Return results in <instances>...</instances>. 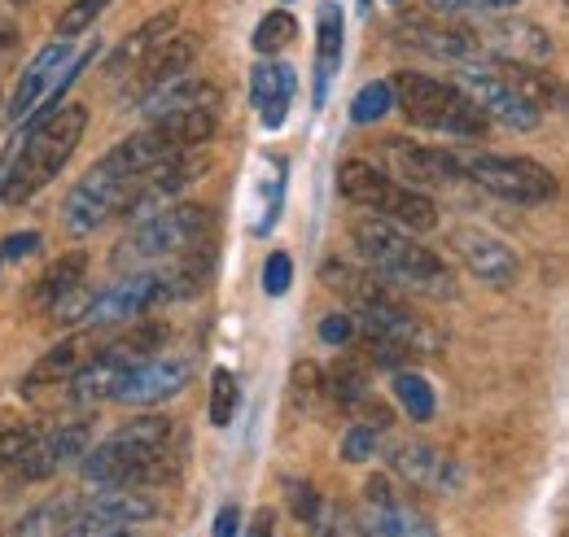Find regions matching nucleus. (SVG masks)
<instances>
[{
  "label": "nucleus",
  "instance_id": "cd10ccee",
  "mask_svg": "<svg viewBox=\"0 0 569 537\" xmlns=\"http://www.w3.org/2000/svg\"><path fill=\"white\" fill-rule=\"evenodd\" d=\"M149 128H158L180 153H189V149L207 144V140L214 135V110H184V114L158 119V123H149Z\"/></svg>",
  "mask_w": 569,
  "mask_h": 537
},
{
  "label": "nucleus",
  "instance_id": "a19ab883",
  "mask_svg": "<svg viewBox=\"0 0 569 537\" xmlns=\"http://www.w3.org/2000/svg\"><path fill=\"white\" fill-rule=\"evenodd\" d=\"M372 455H377V433L372 428H351L342 437V459L347 464H368Z\"/></svg>",
  "mask_w": 569,
  "mask_h": 537
},
{
  "label": "nucleus",
  "instance_id": "72a5a7b5",
  "mask_svg": "<svg viewBox=\"0 0 569 537\" xmlns=\"http://www.w3.org/2000/svg\"><path fill=\"white\" fill-rule=\"evenodd\" d=\"M329 389H333V398L347 406H359L368 403V372H363V363H338L333 372H329Z\"/></svg>",
  "mask_w": 569,
  "mask_h": 537
},
{
  "label": "nucleus",
  "instance_id": "a18cd8bd",
  "mask_svg": "<svg viewBox=\"0 0 569 537\" xmlns=\"http://www.w3.org/2000/svg\"><path fill=\"white\" fill-rule=\"evenodd\" d=\"M246 537H277V511H272V507L254 511V520H250V529H246Z\"/></svg>",
  "mask_w": 569,
  "mask_h": 537
},
{
  "label": "nucleus",
  "instance_id": "4c0bfd02",
  "mask_svg": "<svg viewBox=\"0 0 569 537\" xmlns=\"http://www.w3.org/2000/svg\"><path fill=\"white\" fill-rule=\"evenodd\" d=\"M36 442V428L31 424H13V428H0V472H9L22 455L27 446Z\"/></svg>",
  "mask_w": 569,
  "mask_h": 537
},
{
  "label": "nucleus",
  "instance_id": "ddd939ff",
  "mask_svg": "<svg viewBox=\"0 0 569 537\" xmlns=\"http://www.w3.org/2000/svg\"><path fill=\"white\" fill-rule=\"evenodd\" d=\"M189 381H193V367H189L184 358H141V363H132V367L119 376L110 403L158 406V403H167V398H176V394H184Z\"/></svg>",
  "mask_w": 569,
  "mask_h": 537
},
{
  "label": "nucleus",
  "instance_id": "7ed1b4c3",
  "mask_svg": "<svg viewBox=\"0 0 569 537\" xmlns=\"http://www.w3.org/2000/svg\"><path fill=\"white\" fill-rule=\"evenodd\" d=\"M171 450V419L167 415H141L110 433L101 446L83 450L79 472L88 485H149L162 476V459Z\"/></svg>",
  "mask_w": 569,
  "mask_h": 537
},
{
  "label": "nucleus",
  "instance_id": "8fccbe9b",
  "mask_svg": "<svg viewBox=\"0 0 569 537\" xmlns=\"http://www.w3.org/2000/svg\"><path fill=\"white\" fill-rule=\"evenodd\" d=\"M13 4H27V0H13Z\"/></svg>",
  "mask_w": 569,
  "mask_h": 537
},
{
  "label": "nucleus",
  "instance_id": "f8f14e48",
  "mask_svg": "<svg viewBox=\"0 0 569 537\" xmlns=\"http://www.w3.org/2000/svg\"><path fill=\"white\" fill-rule=\"evenodd\" d=\"M460 92L482 110V119H496V123L512 128V132H535V128L543 123V114H539L499 70L465 62V70H460Z\"/></svg>",
  "mask_w": 569,
  "mask_h": 537
},
{
  "label": "nucleus",
  "instance_id": "58836bf2",
  "mask_svg": "<svg viewBox=\"0 0 569 537\" xmlns=\"http://www.w3.org/2000/svg\"><path fill=\"white\" fill-rule=\"evenodd\" d=\"M289 280H293V263H289V254H268V263H263V293L268 297H281L289 293Z\"/></svg>",
  "mask_w": 569,
  "mask_h": 537
},
{
  "label": "nucleus",
  "instance_id": "dca6fc26",
  "mask_svg": "<svg viewBox=\"0 0 569 537\" xmlns=\"http://www.w3.org/2000/svg\"><path fill=\"white\" fill-rule=\"evenodd\" d=\"M451 245H456V254L465 259V267L473 271L482 284H491V288H512L517 284L521 263H517V254L499 236L482 232V227H456L451 232Z\"/></svg>",
  "mask_w": 569,
  "mask_h": 537
},
{
  "label": "nucleus",
  "instance_id": "4468645a",
  "mask_svg": "<svg viewBox=\"0 0 569 537\" xmlns=\"http://www.w3.org/2000/svg\"><path fill=\"white\" fill-rule=\"evenodd\" d=\"M88 442H92V424H88V419L62 424V428H53L49 437H36V442L27 446V455L13 464V472H18L22 480H49V476H58L62 468H71L74 459H83Z\"/></svg>",
  "mask_w": 569,
  "mask_h": 537
},
{
  "label": "nucleus",
  "instance_id": "412c9836",
  "mask_svg": "<svg viewBox=\"0 0 569 537\" xmlns=\"http://www.w3.org/2000/svg\"><path fill=\"white\" fill-rule=\"evenodd\" d=\"M97 354V345H92V328H83V333L67 336V341H58L27 376H22V394H40L44 385H67L74 372L88 363Z\"/></svg>",
  "mask_w": 569,
  "mask_h": 537
},
{
  "label": "nucleus",
  "instance_id": "de8ad7c7",
  "mask_svg": "<svg viewBox=\"0 0 569 537\" xmlns=\"http://www.w3.org/2000/svg\"><path fill=\"white\" fill-rule=\"evenodd\" d=\"M517 4H521V0H478V9H491V13H496V9H517Z\"/></svg>",
  "mask_w": 569,
  "mask_h": 537
},
{
  "label": "nucleus",
  "instance_id": "37998d69",
  "mask_svg": "<svg viewBox=\"0 0 569 537\" xmlns=\"http://www.w3.org/2000/svg\"><path fill=\"white\" fill-rule=\"evenodd\" d=\"M40 250V232H13L0 241V267L4 263H18V259H31Z\"/></svg>",
  "mask_w": 569,
  "mask_h": 537
},
{
  "label": "nucleus",
  "instance_id": "f257e3e1",
  "mask_svg": "<svg viewBox=\"0 0 569 537\" xmlns=\"http://www.w3.org/2000/svg\"><path fill=\"white\" fill-rule=\"evenodd\" d=\"M88 110L83 105H58L53 114H31L27 132L18 135L22 144L9 149L0 166V202L22 205L31 202L44 184L58 180V171L71 162V153L83 140Z\"/></svg>",
  "mask_w": 569,
  "mask_h": 537
},
{
  "label": "nucleus",
  "instance_id": "a211bd4d",
  "mask_svg": "<svg viewBox=\"0 0 569 537\" xmlns=\"http://www.w3.org/2000/svg\"><path fill=\"white\" fill-rule=\"evenodd\" d=\"M390 162L403 175L408 189H447L460 180V158L447 149H426V144H390Z\"/></svg>",
  "mask_w": 569,
  "mask_h": 537
},
{
  "label": "nucleus",
  "instance_id": "473e14b6",
  "mask_svg": "<svg viewBox=\"0 0 569 537\" xmlns=\"http://www.w3.org/2000/svg\"><path fill=\"white\" fill-rule=\"evenodd\" d=\"M311 537H372L363 529V520H356L347 507H338V503H320V511L311 516Z\"/></svg>",
  "mask_w": 569,
  "mask_h": 537
},
{
  "label": "nucleus",
  "instance_id": "20e7f679",
  "mask_svg": "<svg viewBox=\"0 0 569 537\" xmlns=\"http://www.w3.org/2000/svg\"><path fill=\"white\" fill-rule=\"evenodd\" d=\"M214 241V214L211 205H167L144 214L141 223L123 236L114 263L119 267H162L184 254L211 250Z\"/></svg>",
  "mask_w": 569,
  "mask_h": 537
},
{
  "label": "nucleus",
  "instance_id": "5701e85b",
  "mask_svg": "<svg viewBox=\"0 0 569 537\" xmlns=\"http://www.w3.org/2000/svg\"><path fill=\"white\" fill-rule=\"evenodd\" d=\"M293 67L284 62H259L250 70V101L259 105V119L263 128H281L284 123V105L293 97Z\"/></svg>",
  "mask_w": 569,
  "mask_h": 537
},
{
  "label": "nucleus",
  "instance_id": "6ab92c4d",
  "mask_svg": "<svg viewBox=\"0 0 569 537\" xmlns=\"http://www.w3.org/2000/svg\"><path fill=\"white\" fill-rule=\"evenodd\" d=\"M141 110L149 123L158 119H171V114H184V110H219V88L211 79H198V74H180L153 92L141 97Z\"/></svg>",
  "mask_w": 569,
  "mask_h": 537
},
{
  "label": "nucleus",
  "instance_id": "e433bc0d",
  "mask_svg": "<svg viewBox=\"0 0 569 537\" xmlns=\"http://www.w3.org/2000/svg\"><path fill=\"white\" fill-rule=\"evenodd\" d=\"M106 9V0H71L67 9H62V18H58V36L67 40V36H83L92 22H97V13Z\"/></svg>",
  "mask_w": 569,
  "mask_h": 537
},
{
  "label": "nucleus",
  "instance_id": "f03ea898",
  "mask_svg": "<svg viewBox=\"0 0 569 537\" xmlns=\"http://www.w3.org/2000/svg\"><path fill=\"white\" fill-rule=\"evenodd\" d=\"M351 241H356L359 259L372 267V275H381V284H395L421 297H456L451 267L433 250H426L412 232L395 227L390 219L363 214L351 223Z\"/></svg>",
  "mask_w": 569,
  "mask_h": 537
},
{
  "label": "nucleus",
  "instance_id": "9b49d317",
  "mask_svg": "<svg viewBox=\"0 0 569 537\" xmlns=\"http://www.w3.org/2000/svg\"><path fill=\"white\" fill-rule=\"evenodd\" d=\"M363 529L372 537H442L426 511L390 480V476H368L363 480Z\"/></svg>",
  "mask_w": 569,
  "mask_h": 537
},
{
  "label": "nucleus",
  "instance_id": "39448f33",
  "mask_svg": "<svg viewBox=\"0 0 569 537\" xmlns=\"http://www.w3.org/2000/svg\"><path fill=\"white\" fill-rule=\"evenodd\" d=\"M390 92H395V110H403V119H408L412 128L469 135V140L487 132L482 110H478L456 83L429 79V74H417V70H399V74L390 79Z\"/></svg>",
  "mask_w": 569,
  "mask_h": 537
},
{
  "label": "nucleus",
  "instance_id": "7c9ffc66",
  "mask_svg": "<svg viewBox=\"0 0 569 537\" xmlns=\"http://www.w3.org/2000/svg\"><path fill=\"white\" fill-rule=\"evenodd\" d=\"M390 110H395V92H390V79H372V83H363V88H359L356 101H351V123H359V128H368V123H381Z\"/></svg>",
  "mask_w": 569,
  "mask_h": 537
},
{
  "label": "nucleus",
  "instance_id": "b1692460",
  "mask_svg": "<svg viewBox=\"0 0 569 537\" xmlns=\"http://www.w3.org/2000/svg\"><path fill=\"white\" fill-rule=\"evenodd\" d=\"M338 62H342V9L325 0L316 13V105L329 101V79Z\"/></svg>",
  "mask_w": 569,
  "mask_h": 537
},
{
  "label": "nucleus",
  "instance_id": "c9c22d12",
  "mask_svg": "<svg viewBox=\"0 0 569 537\" xmlns=\"http://www.w3.org/2000/svg\"><path fill=\"white\" fill-rule=\"evenodd\" d=\"M293 36H298V22H293V13H284V9H272V13H268L259 27H254V49L272 58V53H281L284 44L293 40Z\"/></svg>",
  "mask_w": 569,
  "mask_h": 537
},
{
  "label": "nucleus",
  "instance_id": "49530a36",
  "mask_svg": "<svg viewBox=\"0 0 569 537\" xmlns=\"http://www.w3.org/2000/svg\"><path fill=\"white\" fill-rule=\"evenodd\" d=\"M429 9H438V13H465V9H478V0H429Z\"/></svg>",
  "mask_w": 569,
  "mask_h": 537
},
{
  "label": "nucleus",
  "instance_id": "1a4fd4ad",
  "mask_svg": "<svg viewBox=\"0 0 569 537\" xmlns=\"http://www.w3.org/2000/svg\"><path fill=\"white\" fill-rule=\"evenodd\" d=\"M158 516V503L137 485H101L88 503L71 507L67 534L62 537H114L128 525H141Z\"/></svg>",
  "mask_w": 569,
  "mask_h": 537
},
{
  "label": "nucleus",
  "instance_id": "c03bdc74",
  "mask_svg": "<svg viewBox=\"0 0 569 537\" xmlns=\"http://www.w3.org/2000/svg\"><path fill=\"white\" fill-rule=\"evenodd\" d=\"M237 534H241V507L228 503V507H219V516H214V537H237Z\"/></svg>",
  "mask_w": 569,
  "mask_h": 537
},
{
  "label": "nucleus",
  "instance_id": "bb28decb",
  "mask_svg": "<svg viewBox=\"0 0 569 537\" xmlns=\"http://www.w3.org/2000/svg\"><path fill=\"white\" fill-rule=\"evenodd\" d=\"M176 31V9H167V13H158V18H149L144 27H137L123 44H119V53H114V62H110V70H123V67H141L144 58L167 40Z\"/></svg>",
  "mask_w": 569,
  "mask_h": 537
},
{
  "label": "nucleus",
  "instance_id": "6e6552de",
  "mask_svg": "<svg viewBox=\"0 0 569 537\" xmlns=\"http://www.w3.org/2000/svg\"><path fill=\"white\" fill-rule=\"evenodd\" d=\"M469 180L482 184L487 193H496L499 202L512 205H543L557 197V175L521 153H473L465 162Z\"/></svg>",
  "mask_w": 569,
  "mask_h": 537
},
{
  "label": "nucleus",
  "instance_id": "f704fd0d",
  "mask_svg": "<svg viewBox=\"0 0 569 537\" xmlns=\"http://www.w3.org/2000/svg\"><path fill=\"white\" fill-rule=\"evenodd\" d=\"M237 403H241L237 376H232L228 367H214V376H211V424L214 428H228V424H232Z\"/></svg>",
  "mask_w": 569,
  "mask_h": 537
},
{
  "label": "nucleus",
  "instance_id": "0eeeda50",
  "mask_svg": "<svg viewBox=\"0 0 569 537\" xmlns=\"http://www.w3.org/2000/svg\"><path fill=\"white\" fill-rule=\"evenodd\" d=\"M137 175H128L114 158H101L62 202V223L71 236H92L101 223H110L114 214H123L128 197L137 193Z\"/></svg>",
  "mask_w": 569,
  "mask_h": 537
},
{
  "label": "nucleus",
  "instance_id": "4be33fe9",
  "mask_svg": "<svg viewBox=\"0 0 569 537\" xmlns=\"http://www.w3.org/2000/svg\"><path fill=\"white\" fill-rule=\"evenodd\" d=\"M403 31H408L403 40H412L417 49H426L433 58H447V62H460V67L482 58L478 31H469V27H438V22H426V18H412Z\"/></svg>",
  "mask_w": 569,
  "mask_h": 537
},
{
  "label": "nucleus",
  "instance_id": "3c124183",
  "mask_svg": "<svg viewBox=\"0 0 569 537\" xmlns=\"http://www.w3.org/2000/svg\"><path fill=\"white\" fill-rule=\"evenodd\" d=\"M395 4H399V0H395Z\"/></svg>",
  "mask_w": 569,
  "mask_h": 537
},
{
  "label": "nucleus",
  "instance_id": "2eb2a0df",
  "mask_svg": "<svg viewBox=\"0 0 569 537\" xmlns=\"http://www.w3.org/2000/svg\"><path fill=\"white\" fill-rule=\"evenodd\" d=\"M478 44L503 58L508 67H543L552 62V36L539 22L526 18H499L491 27L478 31Z\"/></svg>",
  "mask_w": 569,
  "mask_h": 537
},
{
  "label": "nucleus",
  "instance_id": "9d476101",
  "mask_svg": "<svg viewBox=\"0 0 569 537\" xmlns=\"http://www.w3.org/2000/svg\"><path fill=\"white\" fill-rule=\"evenodd\" d=\"M351 320H356V328L363 336L386 341V345H395L399 354H433V349H438L433 328L421 324L390 288H381V293L356 302V306H351Z\"/></svg>",
  "mask_w": 569,
  "mask_h": 537
},
{
  "label": "nucleus",
  "instance_id": "423d86ee",
  "mask_svg": "<svg viewBox=\"0 0 569 537\" xmlns=\"http://www.w3.org/2000/svg\"><path fill=\"white\" fill-rule=\"evenodd\" d=\"M338 193L351 205L372 210L377 219H390L395 227H403V232H412V236L438 227V210H433V202H429L421 189H408V184L381 175V171H377L372 162H363V158H347V162L338 166Z\"/></svg>",
  "mask_w": 569,
  "mask_h": 537
},
{
  "label": "nucleus",
  "instance_id": "2f4dec72",
  "mask_svg": "<svg viewBox=\"0 0 569 537\" xmlns=\"http://www.w3.org/2000/svg\"><path fill=\"white\" fill-rule=\"evenodd\" d=\"M503 79H508V83H512V88H517V92H521V97H526V101H530L539 114H543L552 101H561L557 83H552V79H548L539 67H508V74H503Z\"/></svg>",
  "mask_w": 569,
  "mask_h": 537
},
{
  "label": "nucleus",
  "instance_id": "c756f323",
  "mask_svg": "<svg viewBox=\"0 0 569 537\" xmlns=\"http://www.w3.org/2000/svg\"><path fill=\"white\" fill-rule=\"evenodd\" d=\"M395 398L408 411V419L426 424L438 411V398H433V385H429L421 372H395Z\"/></svg>",
  "mask_w": 569,
  "mask_h": 537
},
{
  "label": "nucleus",
  "instance_id": "09e8293b",
  "mask_svg": "<svg viewBox=\"0 0 569 537\" xmlns=\"http://www.w3.org/2000/svg\"><path fill=\"white\" fill-rule=\"evenodd\" d=\"M114 537H132V534H128V529H123V534H114Z\"/></svg>",
  "mask_w": 569,
  "mask_h": 537
},
{
  "label": "nucleus",
  "instance_id": "a878e982",
  "mask_svg": "<svg viewBox=\"0 0 569 537\" xmlns=\"http://www.w3.org/2000/svg\"><path fill=\"white\" fill-rule=\"evenodd\" d=\"M83 271H88V254H83V250L62 254L53 267L40 275L36 293H31V306H36V311H53V306H58L67 293H74V288L83 284Z\"/></svg>",
  "mask_w": 569,
  "mask_h": 537
},
{
  "label": "nucleus",
  "instance_id": "79ce46f5",
  "mask_svg": "<svg viewBox=\"0 0 569 537\" xmlns=\"http://www.w3.org/2000/svg\"><path fill=\"white\" fill-rule=\"evenodd\" d=\"M356 336V320H351V311H333V315H325L320 320V341L325 345H347Z\"/></svg>",
  "mask_w": 569,
  "mask_h": 537
},
{
  "label": "nucleus",
  "instance_id": "393cba45",
  "mask_svg": "<svg viewBox=\"0 0 569 537\" xmlns=\"http://www.w3.org/2000/svg\"><path fill=\"white\" fill-rule=\"evenodd\" d=\"M198 62V36H189V31H171L149 58H144V92H153V88H162V83H171V79H180V74H189V67Z\"/></svg>",
  "mask_w": 569,
  "mask_h": 537
},
{
  "label": "nucleus",
  "instance_id": "ea45409f",
  "mask_svg": "<svg viewBox=\"0 0 569 537\" xmlns=\"http://www.w3.org/2000/svg\"><path fill=\"white\" fill-rule=\"evenodd\" d=\"M320 503H325V498L316 494V485H307V480H293V485H289V511H293L302 525H311V516L320 511Z\"/></svg>",
  "mask_w": 569,
  "mask_h": 537
},
{
  "label": "nucleus",
  "instance_id": "c85d7f7f",
  "mask_svg": "<svg viewBox=\"0 0 569 537\" xmlns=\"http://www.w3.org/2000/svg\"><path fill=\"white\" fill-rule=\"evenodd\" d=\"M71 507L67 498H49V503H40V507H31L13 529L9 537H62L67 534V520H71Z\"/></svg>",
  "mask_w": 569,
  "mask_h": 537
},
{
  "label": "nucleus",
  "instance_id": "f3484780",
  "mask_svg": "<svg viewBox=\"0 0 569 537\" xmlns=\"http://www.w3.org/2000/svg\"><path fill=\"white\" fill-rule=\"evenodd\" d=\"M390 468L395 476H403L412 489H429V494H456L465 485V472L460 464L438 450V446H426V442H412V446H399L390 455Z\"/></svg>",
  "mask_w": 569,
  "mask_h": 537
},
{
  "label": "nucleus",
  "instance_id": "aec40b11",
  "mask_svg": "<svg viewBox=\"0 0 569 537\" xmlns=\"http://www.w3.org/2000/svg\"><path fill=\"white\" fill-rule=\"evenodd\" d=\"M67 62H71V44H67V40H53V44H44V49L31 58V67L22 70V79H18V88H13V101H9V114H13L18 123L36 114V101L53 88L58 70H67Z\"/></svg>",
  "mask_w": 569,
  "mask_h": 537
}]
</instances>
